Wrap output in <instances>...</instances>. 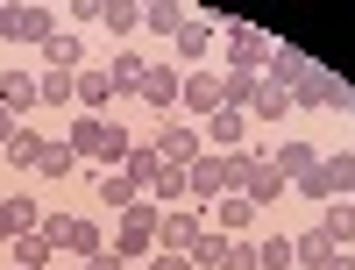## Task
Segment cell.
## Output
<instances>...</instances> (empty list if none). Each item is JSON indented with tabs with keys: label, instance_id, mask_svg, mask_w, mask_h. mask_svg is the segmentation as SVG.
Returning <instances> with one entry per match:
<instances>
[{
	"label": "cell",
	"instance_id": "1",
	"mask_svg": "<svg viewBox=\"0 0 355 270\" xmlns=\"http://www.w3.org/2000/svg\"><path fill=\"white\" fill-rule=\"evenodd\" d=\"M128 149H135L128 128H121V121H107V114H78V121H71V157H93V164L114 171Z\"/></svg>",
	"mask_w": 355,
	"mask_h": 270
},
{
	"label": "cell",
	"instance_id": "2",
	"mask_svg": "<svg viewBox=\"0 0 355 270\" xmlns=\"http://www.w3.org/2000/svg\"><path fill=\"white\" fill-rule=\"evenodd\" d=\"M57 36V8H43V0H15V8H0V43H50Z\"/></svg>",
	"mask_w": 355,
	"mask_h": 270
},
{
	"label": "cell",
	"instance_id": "3",
	"mask_svg": "<svg viewBox=\"0 0 355 270\" xmlns=\"http://www.w3.org/2000/svg\"><path fill=\"white\" fill-rule=\"evenodd\" d=\"M157 214H164V206L157 199H135L128 206V214H121V228H114V256H157Z\"/></svg>",
	"mask_w": 355,
	"mask_h": 270
},
{
	"label": "cell",
	"instance_id": "4",
	"mask_svg": "<svg viewBox=\"0 0 355 270\" xmlns=\"http://www.w3.org/2000/svg\"><path fill=\"white\" fill-rule=\"evenodd\" d=\"M306 199H355V149H341V157H320L313 178H299Z\"/></svg>",
	"mask_w": 355,
	"mask_h": 270
},
{
	"label": "cell",
	"instance_id": "5",
	"mask_svg": "<svg viewBox=\"0 0 355 270\" xmlns=\"http://www.w3.org/2000/svg\"><path fill=\"white\" fill-rule=\"evenodd\" d=\"M43 235H50V242L64 249V256H85V263L107 249V235H100L93 221H78V214H43Z\"/></svg>",
	"mask_w": 355,
	"mask_h": 270
},
{
	"label": "cell",
	"instance_id": "6",
	"mask_svg": "<svg viewBox=\"0 0 355 270\" xmlns=\"http://www.w3.org/2000/svg\"><path fill=\"white\" fill-rule=\"evenodd\" d=\"M220 28H227V71L256 78L270 65V36H263V28H249V22H220Z\"/></svg>",
	"mask_w": 355,
	"mask_h": 270
},
{
	"label": "cell",
	"instance_id": "7",
	"mask_svg": "<svg viewBox=\"0 0 355 270\" xmlns=\"http://www.w3.org/2000/svg\"><path fill=\"white\" fill-rule=\"evenodd\" d=\"M150 149H157V164H178V171H192V164L206 157V135H199L192 121H164Z\"/></svg>",
	"mask_w": 355,
	"mask_h": 270
},
{
	"label": "cell",
	"instance_id": "8",
	"mask_svg": "<svg viewBox=\"0 0 355 270\" xmlns=\"http://www.w3.org/2000/svg\"><path fill=\"white\" fill-rule=\"evenodd\" d=\"M199 235H206L199 206H164V214H157V249H171V256H192Z\"/></svg>",
	"mask_w": 355,
	"mask_h": 270
},
{
	"label": "cell",
	"instance_id": "9",
	"mask_svg": "<svg viewBox=\"0 0 355 270\" xmlns=\"http://www.w3.org/2000/svg\"><path fill=\"white\" fill-rule=\"evenodd\" d=\"M206 149H220V157H242L249 149V114H234V107H220V114H206Z\"/></svg>",
	"mask_w": 355,
	"mask_h": 270
},
{
	"label": "cell",
	"instance_id": "10",
	"mask_svg": "<svg viewBox=\"0 0 355 270\" xmlns=\"http://www.w3.org/2000/svg\"><path fill=\"white\" fill-rule=\"evenodd\" d=\"M178 107H192V114H220V107H227V78H220V71H185V85H178Z\"/></svg>",
	"mask_w": 355,
	"mask_h": 270
},
{
	"label": "cell",
	"instance_id": "11",
	"mask_svg": "<svg viewBox=\"0 0 355 270\" xmlns=\"http://www.w3.org/2000/svg\"><path fill=\"white\" fill-rule=\"evenodd\" d=\"M291 100H299V107H348V85H341L327 65H313L299 85H291Z\"/></svg>",
	"mask_w": 355,
	"mask_h": 270
},
{
	"label": "cell",
	"instance_id": "12",
	"mask_svg": "<svg viewBox=\"0 0 355 270\" xmlns=\"http://www.w3.org/2000/svg\"><path fill=\"white\" fill-rule=\"evenodd\" d=\"M306 71H313V57H306V50H291V43H270V65H263V78H270L277 93H291V85H299Z\"/></svg>",
	"mask_w": 355,
	"mask_h": 270
},
{
	"label": "cell",
	"instance_id": "13",
	"mask_svg": "<svg viewBox=\"0 0 355 270\" xmlns=\"http://www.w3.org/2000/svg\"><path fill=\"white\" fill-rule=\"evenodd\" d=\"M71 85H78V114H107V107H114V78H107V65H85Z\"/></svg>",
	"mask_w": 355,
	"mask_h": 270
},
{
	"label": "cell",
	"instance_id": "14",
	"mask_svg": "<svg viewBox=\"0 0 355 270\" xmlns=\"http://www.w3.org/2000/svg\"><path fill=\"white\" fill-rule=\"evenodd\" d=\"M178 85H185V71H171V65H150V71H142V93H135V100H150L157 114H171V107H178Z\"/></svg>",
	"mask_w": 355,
	"mask_h": 270
},
{
	"label": "cell",
	"instance_id": "15",
	"mask_svg": "<svg viewBox=\"0 0 355 270\" xmlns=\"http://www.w3.org/2000/svg\"><path fill=\"white\" fill-rule=\"evenodd\" d=\"M214 36H220V22H206V15H192V22H185V28H178V36H171V50L185 57V65H199V57L214 50Z\"/></svg>",
	"mask_w": 355,
	"mask_h": 270
},
{
	"label": "cell",
	"instance_id": "16",
	"mask_svg": "<svg viewBox=\"0 0 355 270\" xmlns=\"http://www.w3.org/2000/svg\"><path fill=\"white\" fill-rule=\"evenodd\" d=\"M0 107H8L15 121H21L28 107H43V93H36V78H28V71H0Z\"/></svg>",
	"mask_w": 355,
	"mask_h": 270
},
{
	"label": "cell",
	"instance_id": "17",
	"mask_svg": "<svg viewBox=\"0 0 355 270\" xmlns=\"http://www.w3.org/2000/svg\"><path fill=\"white\" fill-rule=\"evenodd\" d=\"M334 263V242L320 228H306V235H291V270H327Z\"/></svg>",
	"mask_w": 355,
	"mask_h": 270
},
{
	"label": "cell",
	"instance_id": "18",
	"mask_svg": "<svg viewBox=\"0 0 355 270\" xmlns=\"http://www.w3.org/2000/svg\"><path fill=\"white\" fill-rule=\"evenodd\" d=\"M36 57H43L50 71H85V43L71 36V28H57V36H50V43H43Z\"/></svg>",
	"mask_w": 355,
	"mask_h": 270
},
{
	"label": "cell",
	"instance_id": "19",
	"mask_svg": "<svg viewBox=\"0 0 355 270\" xmlns=\"http://www.w3.org/2000/svg\"><path fill=\"white\" fill-rule=\"evenodd\" d=\"M270 164H277V178H291V185H299V178H313L320 149H313V142H277V149H270Z\"/></svg>",
	"mask_w": 355,
	"mask_h": 270
},
{
	"label": "cell",
	"instance_id": "20",
	"mask_svg": "<svg viewBox=\"0 0 355 270\" xmlns=\"http://www.w3.org/2000/svg\"><path fill=\"white\" fill-rule=\"evenodd\" d=\"M93 192H100V206H114V214H128V206L142 199V185H135L128 171H100V178H93Z\"/></svg>",
	"mask_w": 355,
	"mask_h": 270
},
{
	"label": "cell",
	"instance_id": "21",
	"mask_svg": "<svg viewBox=\"0 0 355 270\" xmlns=\"http://www.w3.org/2000/svg\"><path fill=\"white\" fill-rule=\"evenodd\" d=\"M142 71H150V57H142V50H114V65H107L114 100H121V93H142Z\"/></svg>",
	"mask_w": 355,
	"mask_h": 270
},
{
	"label": "cell",
	"instance_id": "22",
	"mask_svg": "<svg viewBox=\"0 0 355 270\" xmlns=\"http://www.w3.org/2000/svg\"><path fill=\"white\" fill-rule=\"evenodd\" d=\"M36 228H43L36 199H0V235H8V242H15V235H36Z\"/></svg>",
	"mask_w": 355,
	"mask_h": 270
},
{
	"label": "cell",
	"instance_id": "23",
	"mask_svg": "<svg viewBox=\"0 0 355 270\" xmlns=\"http://www.w3.org/2000/svg\"><path fill=\"white\" fill-rule=\"evenodd\" d=\"M214 221H220V235H249L256 228V206L242 192H227V199H214Z\"/></svg>",
	"mask_w": 355,
	"mask_h": 270
},
{
	"label": "cell",
	"instance_id": "24",
	"mask_svg": "<svg viewBox=\"0 0 355 270\" xmlns=\"http://www.w3.org/2000/svg\"><path fill=\"white\" fill-rule=\"evenodd\" d=\"M320 235H327L334 249H348V242H355V206H348V199H327V214H320Z\"/></svg>",
	"mask_w": 355,
	"mask_h": 270
},
{
	"label": "cell",
	"instance_id": "25",
	"mask_svg": "<svg viewBox=\"0 0 355 270\" xmlns=\"http://www.w3.org/2000/svg\"><path fill=\"white\" fill-rule=\"evenodd\" d=\"M50 256H57V242L36 228V235H15V270H50Z\"/></svg>",
	"mask_w": 355,
	"mask_h": 270
},
{
	"label": "cell",
	"instance_id": "26",
	"mask_svg": "<svg viewBox=\"0 0 355 270\" xmlns=\"http://www.w3.org/2000/svg\"><path fill=\"white\" fill-rule=\"evenodd\" d=\"M185 22H192V8H178V0H150L142 8V28H157V36H178Z\"/></svg>",
	"mask_w": 355,
	"mask_h": 270
},
{
	"label": "cell",
	"instance_id": "27",
	"mask_svg": "<svg viewBox=\"0 0 355 270\" xmlns=\"http://www.w3.org/2000/svg\"><path fill=\"white\" fill-rule=\"evenodd\" d=\"M78 71H43L36 78V93H43V107H78V85H71Z\"/></svg>",
	"mask_w": 355,
	"mask_h": 270
},
{
	"label": "cell",
	"instance_id": "28",
	"mask_svg": "<svg viewBox=\"0 0 355 270\" xmlns=\"http://www.w3.org/2000/svg\"><path fill=\"white\" fill-rule=\"evenodd\" d=\"M227 242H234V235H220V228H206L199 242H192V270H220V263H227Z\"/></svg>",
	"mask_w": 355,
	"mask_h": 270
},
{
	"label": "cell",
	"instance_id": "29",
	"mask_svg": "<svg viewBox=\"0 0 355 270\" xmlns=\"http://www.w3.org/2000/svg\"><path fill=\"white\" fill-rule=\"evenodd\" d=\"M100 22H107V36H135V28H142V8H135V0H107Z\"/></svg>",
	"mask_w": 355,
	"mask_h": 270
},
{
	"label": "cell",
	"instance_id": "30",
	"mask_svg": "<svg viewBox=\"0 0 355 270\" xmlns=\"http://www.w3.org/2000/svg\"><path fill=\"white\" fill-rule=\"evenodd\" d=\"M284 100H291V93H277L270 78H256V93H249V121H277V114H284Z\"/></svg>",
	"mask_w": 355,
	"mask_h": 270
},
{
	"label": "cell",
	"instance_id": "31",
	"mask_svg": "<svg viewBox=\"0 0 355 270\" xmlns=\"http://www.w3.org/2000/svg\"><path fill=\"white\" fill-rule=\"evenodd\" d=\"M0 157H8L15 171H36V157H43V135H36V128H15V142L0 149Z\"/></svg>",
	"mask_w": 355,
	"mask_h": 270
},
{
	"label": "cell",
	"instance_id": "32",
	"mask_svg": "<svg viewBox=\"0 0 355 270\" xmlns=\"http://www.w3.org/2000/svg\"><path fill=\"white\" fill-rule=\"evenodd\" d=\"M114 171H128V178H135V185H142V192H150V178H157V149H150V142H135V149H128V157H121V164H114Z\"/></svg>",
	"mask_w": 355,
	"mask_h": 270
},
{
	"label": "cell",
	"instance_id": "33",
	"mask_svg": "<svg viewBox=\"0 0 355 270\" xmlns=\"http://www.w3.org/2000/svg\"><path fill=\"white\" fill-rule=\"evenodd\" d=\"M71 142H43V157H36V178H71Z\"/></svg>",
	"mask_w": 355,
	"mask_h": 270
},
{
	"label": "cell",
	"instance_id": "34",
	"mask_svg": "<svg viewBox=\"0 0 355 270\" xmlns=\"http://www.w3.org/2000/svg\"><path fill=\"white\" fill-rule=\"evenodd\" d=\"M256 263H263V270H291V242H284V235H263V242H256Z\"/></svg>",
	"mask_w": 355,
	"mask_h": 270
},
{
	"label": "cell",
	"instance_id": "35",
	"mask_svg": "<svg viewBox=\"0 0 355 270\" xmlns=\"http://www.w3.org/2000/svg\"><path fill=\"white\" fill-rule=\"evenodd\" d=\"M227 78V107L234 114H249V93H256V78H242V71H220Z\"/></svg>",
	"mask_w": 355,
	"mask_h": 270
},
{
	"label": "cell",
	"instance_id": "36",
	"mask_svg": "<svg viewBox=\"0 0 355 270\" xmlns=\"http://www.w3.org/2000/svg\"><path fill=\"white\" fill-rule=\"evenodd\" d=\"M220 270H263V263H256V242H242V235H234V242H227V263H220Z\"/></svg>",
	"mask_w": 355,
	"mask_h": 270
},
{
	"label": "cell",
	"instance_id": "37",
	"mask_svg": "<svg viewBox=\"0 0 355 270\" xmlns=\"http://www.w3.org/2000/svg\"><path fill=\"white\" fill-rule=\"evenodd\" d=\"M150 270H192V256H171V249H157V256H150Z\"/></svg>",
	"mask_w": 355,
	"mask_h": 270
},
{
	"label": "cell",
	"instance_id": "38",
	"mask_svg": "<svg viewBox=\"0 0 355 270\" xmlns=\"http://www.w3.org/2000/svg\"><path fill=\"white\" fill-rule=\"evenodd\" d=\"M85 270H128V263H121V256H114V249H100V256H93V263H85Z\"/></svg>",
	"mask_w": 355,
	"mask_h": 270
},
{
	"label": "cell",
	"instance_id": "39",
	"mask_svg": "<svg viewBox=\"0 0 355 270\" xmlns=\"http://www.w3.org/2000/svg\"><path fill=\"white\" fill-rule=\"evenodd\" d=\"M15 128H21V121H15V114H8V107H0V149H8V142H15Z\"/></svg>",
	"mask_w": 355,
	"mask_h": 270
},
{
	"label": "cell",
	"instance_id": "40",
	"mask_svg": "<svg viewBox=\"0 0 355 270\" xmlns=\"http://www.w3.org/2000/svg\"><path fill=\"white\" fill-rule=\"evenodd\" d=\"M327 270H355V256H348V249H334V263H327Z\"/></svg>",
	"mask_w": 355,
	"mask_h": 270
},
{
	"label": "cell",
	"instance_id": "41",
	"mask_svg": "<svg viewBox=\"0 0 355 270\" xmlns=\"http://www.w3.org/2000/svg\"><path fill=\"white\" fill-rule=\"evenodd\" d=\"M348 114H355V93H348Z\"/></svg>",
	"mask_w": 355,
	"mask_h": 270
},
{
	"label": "cell",
	"instance_id": "42",
	"mask_svg": "<svg viewBox=\"0 0 355 270\" xmlns=\"http://www.w3.org/2000/svg\"><path fill=\"white\" fill-rule=\"evenodd\" d=\"M50 270H57V263H50Z\"/></svg>",
	"mask_w": 355,
	"mask_h": 270
},
{
	"label": "cell",
	"instance_id": "43",
	"mask_svg": "<svg viewBox=\"0 0 355 270\" xmlns=\"http://www.w3.org/2000/svg\"><path fill=\"white\" fill-rule=\"evenodd\" d=\"M348 206H355V199H348Z\"/></svg>",
	"mask_w": 355,
	"mask_h": 270
}]
</instances>
